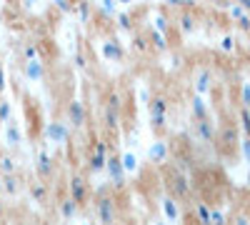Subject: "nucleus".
I'll return each instance as SVG.
<instances>
[{
  "label": "nucleus",
  "instance_id": "nucleus-1",
  "mask_svg": "<svg viewBox=\"0 0 250 225\" xmlns=\"http://www.w3.org/2000/svg\"><path fill=\"white\" fill-rule=\"evenodd\" d=\"M93 203H95V218L100 225H113L118 220V203L108 188H100Z\"/></svg>",
  "mask_w": 250,
  "mask_h": 225
},
{
  "label": "nucleus",
  "instance_id": "nucleus-2",
  "mask_svg": "<svg viewBox=\"0 0 250 225\" xmlns=\"http://www.w3.org/2000/svg\"><path fill=\"white\" fill-rule=\"evenodd\" d=\"M190 180L185 178V173L183 170H170V175H168V190H170V198H175V200H183V198H188L190 195Z\"/></svg>",
  "mask_w": 250,
  "mask_h": 225
},
{
  "label": "nucleus",
  "instance_id": "nucleus-3",
  "mask_svg": "<svg viewBox=\"0 0 250 225\" xmlns=\"http://www.w3.org/2000/svg\"><path fill=\"white\" fill-rule=\"evenodd\" d=\"M70 198L78 203V208L85 205V203L90 200V183H88V178L83 173H75L70 178Z\"/></svg>",
  "mask_w": 250,
  "mask_h": 225
},
{
  "label": "nucleus",
  "instance_id": "nucleus-4",
  "mask_svg": "<svg viewBox=\"0 0 250 225\" xmlns=\"http://www.w3.org/2000/svg\"><path fill=\"white\" fill-rule=\"evenodd\" d=\"M65 118L73 128H83L88 123V110H85V103L83 100H70L68 108H65Z\"/></svg>",
  "mask_w": 250,
  "mask_h": 225
},
{
  "label": "nucleus",
  "instance_id": "nucleus-5",
  "mask_svg": "<svg viewBox=\"0 0 250 225\" xmlns=\"http://www.w3.org/2000/svg\"><path fill=\"white\" fill-rule=\"evenodd\" d=\"M35 175H38V180H43V183L50 180L55 175V158L48 155V153H40L38 160H35Z\"/></svg>",
  "mask_w": 250,
  "mask_h": 225
},
{
  "label": "nucleus",
  "instance_id": "nucleus-6",
  "mask_svg": "<svg viewBox=\"0 0 250 225\" xmlns=\"http://www.w3.org/2000/svg\"><path fill=\"white\" fill-rule=\"evenodd\" d=\"M193 135L198 140H203V143H213L218 138L215 125L210 123V118H208V120H193Z\"/></svg>",
  "mask_w": 250,
  "mask_h": 225
},
{
  "label": "nucleus",
  "instance_id": "nucleus-7",
  "mask_svg": "<svg viewBox=\"0 0 250 225\" xmlns=\"http://www.w3.org/2000/svg\"><path fill=\"white\" fill-rule=\"evenodd\" d=\"M218 140L223 143L225 148H235L240 143V130H238L235 123H225V125L218 130Z\"/></svg>",
  "mask_w": 250,
  "mask_h": 225
},
{
  "label": "nucleus",
  "instance_id": "nucleus-8",
  "mask_svg": "<svg viewBox=\"0 0 250 225\" xmlns=\"http://www.w3.org/2000/svg\"><path fill=\"white\" fill-rule=\"evenodd\" d=\"M105 168H108L110 178L115 180V185H118V188H123V185H125V168H123V163H120V155H110Z\"/></svg>",
  "mask_w": 250,
  "mask_h": 225
},
{
  "label": "nucleus",
  "instance_id": "nucleus-9",
  "mask_svg": "<svg viewBox=\"0 0 250 225\" xmlns=\"http://www.w3.org/2000/svg\"><path fill=\"white\" fill-rule=\"evenodd\" d=\"M45 135L55 143H65L68 140V128H65V123H60V120H53L45 125Z\"/></svg>",
  "mask_w": 250,
  "mask_h": 225
},
{
  "label": "nucleus",
  "instance_id": "nucleus-10",
  "mask_svg": "<svg viewBox=\"0 0 250 225\" xmlns=\"http://www.w3.org/2000/svg\"><path fill=\"white\" fill-rule=\"evenodd\" d=\"M30 195L35 203H40V205H48V200H50V188L45 185L43 180H33L30 183Z\"/></svg>",
  "mask_w": 250,
  "mask_h": 225
},
{
  "label": "nucleus",
  "instance_id": "nucleus-11",
  "mask_svg": "<svg viewBox=\"0 0 250 225\" xmlns=\"http://www.w3.org/2000/svg\"><path fill=\"white\" fill-rule=\"evenodd\" d=\"M210 83H213V73L208 68L195 73V90L198 93H208V90H210Z\"/></svg>",
  "mask_w": 250,
  "mask_h": 225
},
{
  "label": "nucleus",
  "instance_id": "nucleus-12",
  "mask_svg": "<svg viewBox=\"0 0 250 225\" xmlns=\"http://www.w3.org/2000/svg\"><path fill=\"white\" fill-rule=\"evenodd\" d=\"M150 115H165V118H168V98H163V95H153L150 98Z\"/></svg>",
  "mask_w": 250,
  "mask_h": 225
},
{
  "label": "nucleus",
  "instance_id": "nucleus-13",
  "mask_svg": "<svg viewBox=\"0 0 250 225\" xmlns=\"http://www.w3.org/2000/svg\"><path fill=\"white\" fill-rule=\"evenodd\" d=\"M163 213L168 220H178L180 218V205H178V200L175 198H163Z\"/></svg>",
  "mask_w": 250,
  "mask_h": 225
},
{
  "label": "nucleus",
  "instance_id": "nucleus-14",
  "mask_svg": "<svg viewBox=\"0 0 250 225\" xmlns=\"http://www.w3.org/2000/svg\"><path fill=\"white\" fill-rule=\"evenodd\" d=\"M58 208H60V215H62V218L70 220V218H75V213H78V203H75L73 198H62V200L58 203Z\"/></svg>",
  "mask_w": 250,
  "mask_h": 225
},
{
  "label": "nucleus",
  "instance_id": "nucleus-15",
  "mask_svg": "<svg viewBox=\"0 0 250 225\" xmlns=\"http://www.w3.org/2000/svg\"><path fill=\"white\" fill-rule=\"evenodd\" d=\"M148 155H150V160H155V163H163L165 158H168V145H165L163 140H158L155 145H150Z\"/></svg>",
  "mask_w": 250,
  "mask_h": 225
},
{
  "label": "nucleus",
  "instance_id": "nucleus-16",
  "mask_svg": "<svg viewBox=\"0 0 250 225\" xmlns=\"http://www.w3.org/2000/svg\"><path fill=\"white\" fill-rule=\"evenodd\" d=\"M103 120H105V128H108V130H118V125H120V113L105 108V110H103Z\"/></svg>",
  "mask_w": 250,
  "mask_h": 225
},
{
  "label": "nucleus",
  "instance_id": "nucleus-17",
  "mask_svg": "<svg viewBox=\"0 0 250 225\" xmlns=\"http://www.w3.org/2000/svg\"><path fill=\"white\" fill-rule=\"evenodd\" d=\"M108 165V155H103V153H93L90 158H88V170H103Z\"/></svg>",
  "mask_w": 250,
  "mask_h": 225
},
{
  "label": "nucleus",
  "instance_id": "nucleus-18",
  "mask_svg": "<svg viewBox=\"0 0 250 225\" xmlns=\"http://www.w3.org/2000/svg\"><path fill=\"white\" fill-rule=\"evenodd\" d=\"M103 50H105V55L108 58H115V60H120L125 53H123V45L118 43V40H108V43H103Z\"/></svg>",
  "mask_w": 250,
  "mask_h": 225
},
{
  "label": "nucleus",
  "instance_id": "nucleus-19",
  "mask_svg": "<svg viewBox=\"0 0 250 225\" xmlns=\"http://www.w3.org/2000/svg\"><path fill=\"white\" fill-rule=\"evenodd\" d=\"M210 210L213 208H208L205 203H195V220L200 225H210Z\"/></svg>",
  "mask_w": 250,
  "mask_h": 225
},
{
  "label": "nucleus",
  "instance_id": "nucleus-20",
  "mask_svg": "<svg viewBox=\"0 0 250 225\" xmlns=\"http://www.w3.org/2000/svg\"><path fill=\"white\" fill-rule=\"evenodd\" d=\"M15 168H18V163H15L10 155H0V175L8 178V175L15 173Z\"/></svg>",
  "mask_w": 250,
  "mask_h": 225
},
{
  "label": "nucleus",
  "instance_id": "nucleus-21",
  "mask_svg": "<svg viewBox=\"0 0 250 225\" xmlns=\"http://www.w3.org/2000/svg\"><path fill=\"white\" fill-rule=\"evenodd\" d=\"M25 73H28V78H43L45 75V70H43V63H38V60H28L25 63Z\"/></svg>",
  "mask_w": 250,
  "mask_h": 225
},
{
  "label": "nucleus",
  "instance_id": "nucleus-22",
  "mask_svg": "<svg viewBox=\"0 0 250 225\" xmlns=\"http://www.w3.org/2000/svg\"><path fill=\"white\" fill-rule=\"evenodd\" d=\"M193 120H208V108L203 98H193Z\"/></svg>",
  "mask_w": 250,
  "mask_h": 225
},
{
  "label": "nucleus",
  "instance_id": "nucleus-23",
  "mask_svg": "<svg viewBox=\"0 0 250 225\" xmlns=\"http://www.w3.org/2000/svg\"><path fill=\"white\" fill-rule=\"evenodd\" d=\"M240 125H243V133L245 138H250V108H240Z\"/></svg>",
  "mask_w": 250,
  "mask_h": 225
},
{
  "label": "nucleus",
  "instance_id": "nucleus-24",
  "mask_svg": "<svg viewBox=\"0 0 250 225\" xmlns=\"http://www.w3.org/2000/svg\"><path fill=\"white\" fill-rule=\"evenodd\" d=\"M180 28H183L185 33H190V30L195 28V18H193L190 13H183V15H180Z\"/></svg>",
  "mask_w": 250,
  "mask_h": 225
},
{
  "label": "nucleus",
  "instance_id": "nucleus-25",
  "mask_svg": "<svg viewBox=\"0 0 250 225\" xmlns=\"http://www.w3.org/2000/svg\"><path fill=\"white\" fill-rule=\"evenodd\" d=\"M148 40H150V45H153V48H158V50H163V48H165V38H163L160 33H155V30H150V33H148Z\"/></svg>",
  "mask_w": 250,
  "mask_h": 225
},
{
  "label": "nucleus",
  "instance_id": "nucleus-26",
  "mask_svg": "<svg viewBox=\"0 0 250 225\" xmlns=\"http://www.w3.org/2000/svg\"><path fill=\"white\" fill-rule=\"evenodd\" d=\"M210 225H228L225 213H223V210H218V208H213V210H210Z\"/></svg>",
  "mask_w": 250,
  "mask_h": 225
},
{
  "label": "nucleus",
  "instance_id": "nucleus-27",
  "mask_svg": "<svg viewBox=\"0 0 250 225\" xmlns=\"http://www.w3.org/2000/svg\"><path fill=\"white\" fill-rule=\"evenodd\" d=\"M5 138H8V145H18V143H20V130H18L15 125H8Z\"/></svg>",
  "mask_w": 250,
  "mask_h": 225
},
{
  "label": "nucleus",
  "instance_id": "nucleus-28",
  "mask_svg": "<svg viewBox=\"0 0 250 225\" xmlns=\"http://www.w3.org/2000/svg\"><path fill=\"white\" fill-rule=\"evenodd\" d=\"M120 163H123V168H125V170H135V165H138V160H135V155H133V153L120 155Z\"/></svg>",
  "mask_w": 250,
  "mask_h": 225
},
{
  "label": "nucleus",
  "instance_id": "nucleus-29",
  "mask_svg": "<svg viewBox=\"0 0 250 225\" xmlns=\"http://www.w3.org/2000/svg\"><path fill=\"white\" fill-rule=\"evenodd\" d=\"M133 48H138L140 53H145V50H148L150 45H148V38H145V35H133Z\"/></svg>",
  "mask_w": 250,
  "mask_h": 225
},
{
  "label": "nucleus",
  "instance_id": "nucleus-30",
  "mask_svg": "<svg viewBox=\"0 0 250 225\" xmlns=\"http://www.w3.org/2000/svg\"><path fill=\"white\" fill-rule=\"evenodd\" d=\"M35 55H38V45H35V43H25V45H23V58H25V63H28V60H35Z\"/></svg>",
  "mask_w": 250,
  "mask_h": 225
},
{
  "label": "nucleus",
  "instance_id": "nucleus-31",
  "mask_svg": "<svg viewBox=\"0 0 250 225\" xmlns=\"http://www.w3.org/2000/svg\"><path fill=\"white\" fill-rule=\"evenodd\" d=\"M8 120H10V103L0 100V123H8Z\"/></svg>",
  "mask_w": 250,
  "mask_h": 225
},
{
  "label": "nucleus",
  "instance_id": "nucleus-32",
  "mask_svg": "<svg viewBox=\"0 0 250 225\" xmlns=\"http://www.w3.org/2000/svg\"><path fill=\"white\" fill-rule=\"evenodd\" d=\"M18 183H20V180H18L15 175H8V178H5V190H8L10 195H13V193H18V188H20Z\"/></svg>",
  "mask_w": 250,
  "mask_h": 225
},
{
  "label": "nucleus",
  "instance_id": "nucleus-33",
  "mask_svg": "<svg viewBox=\"0 0 250 225\" xmlns=\"http://www.w3.org/2000/svg\"><path fill=\"white\" fill-rule=\"evenodd\" d=\"M240 103H243V108H250V83H243V90H240Z\"/></svg>",
  "mask_w": 250,
  "mask_h": 225
},
{
  "label": "nucleus",
  "instance_id": "nucleus-34",
  "mask_svg": "<svg viewBox=\"0 0 250 225\" xmlns=\"http://www.w3.org/2000/svg\"><path fill=\"white\" fill-rule=\"evenodd\" d=\"M165 120H168L165 115H153V130H163L165 128Z\"/></svg>",
  "mask_w": 250,
  "mask_h": 225
},
{
  "label": "nucleus",
  "instance_id": "nucleus-35",
  "mask_svg": "<svg viewBox=\"0 0 250 225\" xmlns=\"http://www.w3.org/2000/svg\"><path fill=\"white\" fill-rule=\"evenodd\" d=\"M155 23H158V28H160L163 33H168V18H165V15H158Z\"/></svg>",
  "mask_w": 250,
  "mask_h": 225
},
{
  "label": "nucleus",
  "instance_id": "nucleus-36",
  "mask_svg": "<svg viewBox=\"0 0 250 225\" xmlns=\"http://www.w3.org/2000/svg\"><path fill=\"white\" fill-rule=\"evenodd\" d=\"M238 25H240V30L248 33V30H250V18H248V15H240V18H238Z\"/></svg>",
  "mask_w": 250,
  "mask_h": 225
},
{
  "label": "nucleus",
  "instance_id": "nucleus-37",
  "mask_svg": "<svg viewBox=\"0 0 250 225\" xmlns=\"http://www.w3.org/2000/svg\"><path fill=\"white\" fill-rule=\"evenodd\" d=\"M243 155H245V160H250V138L243 140Z\"/></svg>",
  "mask_w": 250,
  "mask_h": 225
},
{
  "label": "nucleus",
  "instance_id": "nucleus-38",
  "mask_svg": "<svg viewBox=\"0 0 250 225\" xmlns=\"http://www.w3.org/2000/svg\"><path fill=\"white\" fill-rule=\"evenodd\" d=\"M233 43H235V40H233L230 35H228V38H223V48H225V50H233Z\"/></svg>",
  "mask_w": 250,
  "mask_h": 225
},
{
  "label": "nucleus",
  "instance_id": "nucleus-39",
  "mask_svg": "<svg viewBox=\"0 0 250 225\" xmlns=\"http://www.w3.org/2000/svg\"><path fill=\"white\" fill-rule=\"evenodd\" d=\"M75 63H78V68H85V65H88V63H85V55H83V53L75 55Z\"/></svg>",
  "mask_w": 250,
  "mask_h": 225
},
{
  "label": "nucleus",
  "instance_id": "nucleus-40",
  "mask_svg": "<svg viewBox=\"0 0 250 225\" xmlns=\"http://www.w3.org/2000/svg\"><path fill=\"white\" fill-rule=\"evenodd\" d=\"M120 25L123 28H130V15H120Z\"/></svg>",
  "mask_w": 250,
  "mask_h": 225
},
{
  "label": "nucleus",
  "instance_id": "nucleus-41",
  "mask_svg": "<svg viewBox=\"0 0 250 225\" xmlns=\"http://www.w3.org/2000/svg\"><path fill=\"white\" fill-rule=\"evenodd\" d=\"M3 88H5V70L0 65V93H3Z\"/></svg>",
  "mask_w": 250,
  "mask_h": 225
},
{
  "label": "nucleus",
  "instance_id": "nucleus-42",
  "mask_svg": "<svg viewBox=\"0 0 250 225\" xmlns=\"http://www.w3.org/2000/svg\"><path fill=\"white\" fill-rule=\"evenodd\" d=\"M235 225H250V220H248L245 215H238V218H235Z\"/></svg>",
  "mask_w": 250,
  "mask_h": 225
},
{
  "label": "nucleus",
  "instance_id": "nucleus-43",
  "mask_svg": "<svg viewBox=\"0 0 250 225\" xmlns=\"http://www.w3.org/2000/svg\"><path fill=\"white\" fill-rule=\"evenodd\" d=\"M3 218H5V203L0 200V220H3Z\"/></svg>",
  "mask_w": 250,
  "mask_h": 225
},
{
  "label": "nucleus",
  "instance_id": "nucleus-44",
  "mask_svg": "<svg viewBox=\"0 0 250 225\" xmlns=\"http://www.w3.org/2000/svg\"><path fill=\"white\" fill-rule=\"evenodd\" d=\"M240 8H243V10H250V0H245V3H243Z\"/></svg>",
  "mask_w": 250,
  "mask_h": 225
},
{
  "label": "nucleus",
  "instance_id": "nucleus-45",
  "mask_svg": "<svg viewBox=\"0 0 250 225\" xmlns=\"http://www.w3.org/2000/svg\"><path fill=\"white\" fill-rule=\"evenodd\" d=\"M248 185H250V173H248Z\"/></svg>",
  "mask_w": 250,
  "mask_h": 225
},
{
  "label": "nucleus",
  "instance_id": "nucleus-46",
  "mask_svg": "<svg viewBox=\"0 0 250 225\" xmlns=\"http://www.w3.org/2000/svg\"><path fill=\"white\" fill-rule=\"evenodd\" d=\"M85 225H93V223H85Z\"/></svg>",
  "mask_w": 250,
  "mask_h": 225
},
{
  "label": "nucleus",
  "instance_id": "nucleus-47",
  "mask_svg": "<svg viewBox=\"0 0 250 225\" xmlns=\"http://www.w3.org/2000/svg\"><path fill=\"white\" fill-rule=\"evenodd\" d=\"M155 225H163V223H155Z\"/></svg>",
  "mask_w": 250,
  "mask_h": 225
}]
</instances>
